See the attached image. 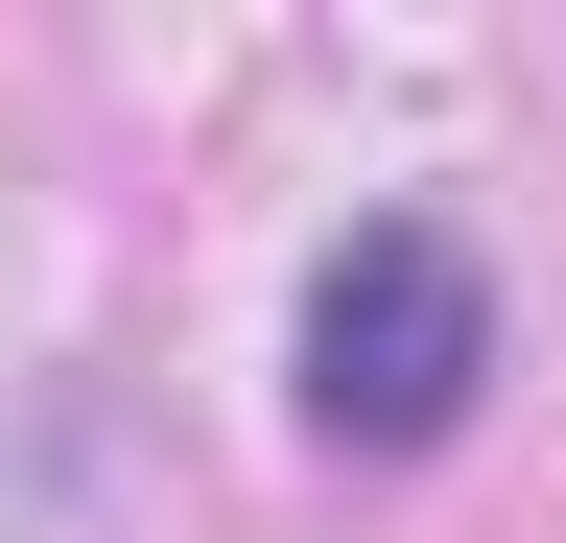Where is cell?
Returning a JSON list of instances; mask_svg holds the SVG:
<instances>
[{"label":"cell","instance_id":"obj_1","mask_svg":"<svg viewBox=\"0 0 566 543\" xmlns=\"http://www.w3.org/2000/svg\"><path fill=\"white\" fill-rule=\"evenodd\" d=\"M283 401H307V449L424 472V449L495 401V260H472L449 213H354V237L307 260V307H283Z\"/></svg>","mask_w":566,"mask_h":543}]
</instances>
